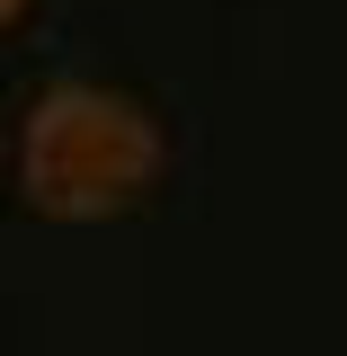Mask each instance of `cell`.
Wrapping results in <instances>:
<instances>
[{"mask_svg": "<svg viewBox=\"0 0 347 356\" xmlns=\"http://www.w3.org/2000/svg\"><path fill=\"white\" fill-rule=\"evenodd\" d=\"M161 178L152 107L98 81H54L18 125V196L45 222H116Z\"/></svg>", "mask_w": 347, "mask_h": 356, "instance_id": "1", "label": "cell"}, {"mask_svg": "<svg viewBox=\"0 0 347 356\" xmlns=\"http://www.w3.org/2000/svg\"><path fill=\"white\" fill-rule=\"evenodd\" d=\"M9 18H27V0H0V27H9Z\"/></svg>", "mask_w": 347, "mask_h": 356, "instance_id": "2", "label": "cell"}]
</instances>
